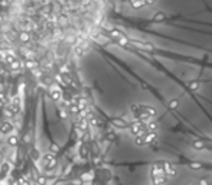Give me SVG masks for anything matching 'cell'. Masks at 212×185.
Listing matches in <instances>:
<instances>
[{
  "instance_id": "19",
  "label": "cell",
  "mask_w": 212,
  "mask_h": 185,
  "mask_svg": "<svg viewBox=\"0 0 212 185\" xmlns=\"http://www.w3.org/2000/svg\"><path fill=\"white\" fill-rule=\"evenodd\" d=\"M134 145L141 148V146H146V142H144V135H139V136L134 137Z\"/></svg>"
},
{
  "instance_id": "4",
  "label": "cell",
  "mask_w": 212,
  "mask_h": 185,
  "mask_svg": "<svg viewBox=\"0 0 212 185\" xmlns=\"http://www.w3.org/2000/svg\"><path fill=\"white\" fill-rule=\"evenodd\" d=\"M139 110L140 113H143V114H147L150 119L152 117H156L157 116V110H156L153 106H149V104H139Z\"/></svg>"
},
{
  "instance_id": "26",
  "label": "cell",
  "mask_w": 212,
  "mask_h": 185,
  "mask_svg": "<svg viewBox=\"0 0 212 185\" xmlns=\"http://www.w3.org/2000/svg\"><path fill=\"white\" fill-rule=\"evenodd\" d=\"M196 185H211V182H209L206 178H199L198 182H196Z\"/></svg>"
},
{
  "instance_id": "20",
  "label": "cell",
  "mask_w": 212,
  "mask_h": 185,
  "mask_svg": "<svg viewBox=\"0 0 212 185\" xmlns=\"http://www.w3.org/2000/svg\"><path fill=\"white\" fill-rule=\"evenodd\" d=\"M167 107H169V110H176L178 107H179V100L178 98H172L167 101Z\"/></svg>"
},
{
  "instance_id": "15",
  "label": "cell",
  "mask_w": 212,
  "mask_h": 185,
  "mask_svg": "<svg viewBox=\"0 0 212 185\" xmlns=\"http://www.w3.org/2000/svg\"><path fill=\"white\" fill-rule=\"evenodd\" d=\"M130 4L133 9L139 10V9H143L146 4H144V0H130Z\"/></svg>"
},
{
  "instance_id": "8",
  "label": "cell",
  "mask_w": 212,
  "mask_h": 185,
  "mask_svg": "<svg viewBox=\"0 0 212 185\" xmlns=\"http://www.w3.org/2000/svg\"><path fill=\"white\" fill-rule=\"evenodd\" d=\"M55 156H54V155H51V153H49V155H46V156H45V158H43V165H45V166H46V168H52V166H55Z\"/></svg>"
},
{
  "instance_id": "3",
  "label": "cell",
  "mask_w": 212,
  "mask_h": 185,
  "mask_svg": "<svg viewBox=\"0 0 212 185\" xmlns=\"http://www.w3.org/2000/svg\"><path fill=\"white\" fill-rule=\"evenodd\" d=\"M162 163H163V161L153 162V163H152V166H150V174H152V177H166Z\"/></svg>"
},
{
  "instance_id": "21",
  "label": "cell",
  "mask_w": 212,
  "mask_h": 185,
  "mask_svg": "<svg viewBox=\"0 0 212 185\" xmlns=\"http://www.w3.org/2000/svg\"><path fill=\"white\" fill-rule=\"evenodd\" d=\"M19 143V137L16 135H9L7 137V145L9 146H16Z\"/></svg>"
},
{
  "instance_id": "23",
  "label": "cell",
  "mask_w": 212,
  "mask_h": 185,
  "mask_svg": "<svg viewBox=\"0 0 212 185\" xmlns=\"http://www.w3.org/2000/svg\"><path fill=\"white\" fill-rule=\"evenodd\" d=\"M110 36H111L113 39H118V38L124 36V33H123L121 31H118V29H111V31H110Z\"/></svg>"
},
{
  "instance_id": "25",
  "label": "cell",
  "mask_w": 212,
  "mask_h": 185,
  "mask_svg": "<svg viewBox=\"0 0 212 185\" xmlns=\"http://www.w3.org/2000/svg\"><path fill=\"white\" fill-rule=\"evenodd\" d=\"M149 146L152 148V151H153V152H159V151H160V145L157 143V140H156V142H153L152 145H149Z\"/></svg>"
},
{
  "instance_id": "30",
  "label": "cell",
  "mask_w": 212,
  "mask_h": 185,
  "mask_svg": "<svg viewBox=\"0 0 212 185\" xmlns=\"http://www.w3.org/2000/svg\"><path fill=\"white\" fill-rule=\"evenodd\" d=\"M32 156L38 159V158H39V153H38V151H33V152H32Z\"/></svg>"
},
{
  "instance_id": "32",
  "label": "cell",
  "mask_w": 212,
  "mask_h": 185,
  "mask_svg": "<svg viewBox=\"0 0 212 185\" xmlns=\"http://www.w3.org/2000/svg\"><path fill=\"white\" fill-rule=\"evenodd\" d=\"M1 58H3V55H1V52H0V59H1Z\"/></svg>"
},
{
  "instance_id": "5",
  "label": "cell",
  "mask_w": 212,
  "mask_h": 185,
  "mask_svg": "<svg viewBox=\"0 0 212 185\" xmlns=\"http://www.w3.org/2000/svg\"><path fill=\"white\" fill-rule=\"evenodd\" d=\"M111 124L114 127H118V129H129V123L126 120H123V119H120V117L111 119Z\"/></svg>"
},
{
  "instance_id": "28",
  "label": "cell",
  "mask_w": 212,
  "mask_h": 185,
  "mask_svg": "<svg viewBox=\"0 0 212 185\" xmlns=\"http://www.w3.org/2000/svg\"><path fill=\"white\" fill-rule=\"evenodd\" d=\"M106 137H107V140H110V142H111V140H115V139H117V136H115L114 132H108V133L106 135Z\"/></svg>"
},
{
  "instance_id": "22",
  "label": "cell",
  "mask_w": 212,
  "mask_h": 185,
  "mask_svg": "<svg viewBox=\"0 0 212 185\" xmlns=\"http://www.w3.org/2000/svg\"><path fill=\"white\" fill-rule=\"evenodd\" d=\"M189 168L193 169V171H201V169L204 168V165L198 161H192V162H189Z\"/></svg>"
},
{
  "instance_id": "17",
  "label": "cell",
  "mask_w": 212,
  "mask_h": 185,
  "mask_svg": "<svg viewBox=\"0 0 212 185\" xmlns=\"http://www.w3.org/2000/svg\"><path fill=\"white\" fill-rule=\"evenodd\" d=\"M19 39H20V42H23V43H28L30 40V33L28 32V31H22V32L19 33Z\"/></svg>"
},
{
  "instance_id": "6",
  "label": "cell",
  "mask_w": 212,
  "mask_h": 185,
  "mask_svg": "<svg viewBox=\"0 0 212 185\" xmlns=\"http://www.w3.org/2000/svg\"><path fill=\"white\" fill-rule=\"evenodd\" d=\"M13 132V123L10 121H3L1 123V127H0V133L1 135H10Z\"/></svg>"
},
{
  "instance_id": "27",
  "label": "cell",
  "mask_w": 212,
  "mask_h": 185,
  "mask_svg": "<svg viewBox=\"0 0 212 185\" xmlns=\"http://www.w3.org/2000/svg\"><path fill=\"white\" fill-rule=\"evenodd\" d=\"M36 184L38 185H48V181H46V178L45 177H39L36 179Z\"/></svg>"
},
{
  "instance_id": "7",
  "label": "cell",
  "mask_w": 212,
  "mask_h": 185,
  "mask_svg": "<svg viewBox=\"0 0 212 185\" xmlns=\"http://www.w3.org/2000/svg\"><path fill=\"white\" fill-rule=\"evenodd\" d=\"M192 148H193L195 151H204L208 146H206V143H205L202 139H195V140L192 142Z\"/></svg>"
},
{
  "instance_id": "2",
  "label": "cell",
  "mask_w": 212,
  "mask_h": 185,
  "mask_svg": "<svg viewBox=\"0 0 212 185\" xmlns=\"http://www.w3.org/2000/svg\"><path fill=\"white\" fill-rule=\"evenodd\" d=\"M162 165H163L164 175H166V178H167V179H173V178H176L178 175H179L178 168H176L173 163H170V162H163Z\"/></svg>"
},
{
  "instance_id": "12",
  "label": "cell",
  "mask_w": 212,
  "mask_h": 185,
  "mask_svg": "<svg viewBox=\"0 0 212 185\" xmlns=\"http://www.w3.org/2000/svg\"><path fill=\"white\" fill-rule=\"evenodd\" d=\"M167 178L166 177H152V182L153 185H166L167 184Z\"/></svg>"
},
{
  "instance_id": "13",
  "label": "cell",
  "mask_w": 212,
  "mask_h": 185,
  "mask_svg": "<svg viewBox=\"0 0 212 185\" xmlns=\"http://www.w3.org/2000/svg\"><path fill=\"white\" fill-rule=\"evenodd\" d=\"M156 140H157V133H146V135H144V142H146V145H152Z\"/></svg>"
},
{
  "instance_id": "9",
  "label": "cell",
  "mask_w": 212,
  "mask_h": 185,
  "mask_svg": "<svg viewBox=\"0 0 212 185\" xmlns=\"http://www.w3.org/2000/svg\"><path fill=\"white\" fill-rule=\"evenodd\" d=\"M144 126H146V132H147V133H157V123H156V121L149 120Z\"/></svg>"
},
{
  "instance_id": "24",
  "label": "cell",
  "mask_w": 212,
  "mask_h": 185,
  "mask_svg": "<svg viewBox=\"0 0 212 185\" xmlns=\"http://www.w3.org/2000/svg\"><path fill=\"white\" fill-rule=\"evenodd\" d=\"M3 59H4V62H7V64H12L15 59H16V56L13 55L12 52H7V54H4L3 55Z\"/></svg>"
},
{
  "instance_id": "10",
  "label": "cell",
  "mask_w": 212,
  "mask_h": 185,
  "mask_svg": "<svg viewBox=\"0 0 212 185\" xmlns=\"http://www.w3.org/2000/svg\"><path fill=\"white\" fill-rule=\"evenodd\" d=\"M51 97H52L54 101H59L62 98V91L58 88V87H54V88L51 90Z\"/></svg>"
},
{
  "instance_id": "29",
  "label": "cell",
  "mask_w": 212,
  "mask_h": 185,
  "mask_svg": "<svg viewBox=\"0 0 212 185\" xmlns=\"http://www.w3.org/2000/svg\"><path fill=\"white\" fill-rule=\"evenodd\" d=\"M57 149H58V146L55 145V143H52V145H51V151H52V152H57Z\"/></svg>"
},
{
  "instance_id": "31",
  "label": "cell",
  "mask_w": 212,
  "mask_h": 185,
  "mask_svg": "<svg viewBox=\"0 0 212 185\" xmlns=\"http://www.w3.org/2000/svg\"><path fill=\"white\" fill-rule=\"evenodd\" d=\"M3 82H4V75L0 74V84H3Z\"/></svg>"
},
{
  "instance_id": "16",
  "label": "cell",
  "mask_w": 212,
  "mask_h": 185,
  "mask_svg": "<svg viewBox=\"0 0 212 185\" xmlns=\"http://www.w3.org/2000/svg\"><path fill=\"white\" fill-rule=\"evenodd\" d=\"M167 19V16L164 15L163 12H156L155 16H153V22H157V23H160V22H164Z\"/></svg>"
},
{
  "instance_id": "14",
  "label": "cell",
  "mask_w": 212,
  "mask_h": 185,
  "mask_svg": "<svg viewBox=\"0 0 212 185\" xmlns=\"http://www.w3.org/2000/svg\"><path fill=\"white\" fill-rule=\"evenodd\" d=\"M115 43L118 45V46H123V48H127V46H130V43H129V38L124 35L121 38H118V39H115Z\"/></svg>"
},
{
  "instance_id": "11",
  "label": "cell",
  "mask_w": 212,
  "mask_h": 185,
  "mask_svg": "<svg viewBox=\"0 0 212 185\" xmlns=\"http://www.w3.org/2000/svg\"><path fill=\"white\" fill-rule=\"evenodd\" d=\"M199 87H201V82L198 80H190L188 82V90L192 91V93H196V91L199 90Z\"/></svg>"
},
{
  "instance_id": "18",
  "label": "cell",
  "mask_w": 212,
  "mask_h": 185,
  "mask_svg": "<svg viewBox=\"0 0 212 185\" xmlns=\"http://www.w3.org/2000/svg\"><path fill=\"white\" fill-rule=\"evenodd\" d=\"M10 68H12V71H15V73H19L20 70H22V62L19 61V59H15L12 64H10Z\"/></svg>"
},
{
  "instance_id": "1",
  "label": "cell",
  "mask_w": 212,
  "mask_h": 185,
  "mask_svg": "<svg viewBox=\"0 0 212 185\" xmlns=\"http://www.w3.org/2000/svg\"><path fill=\"white\" fill-rule=\"evenodd\" d=\"M129 43L133 45L134 48H139L141 51H147V52H156V46L152 42H140V40H134V39H129Z\"/></svg>"
}]
</instances>
